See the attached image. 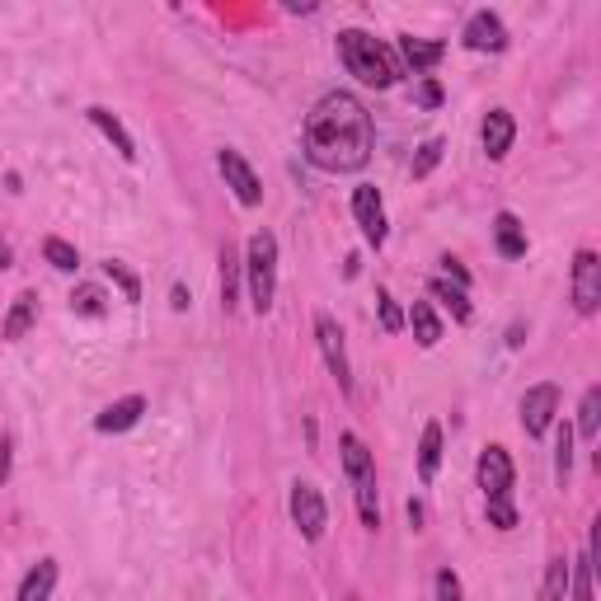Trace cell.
Wrapping results in <instances>:
<instances>
[{
    "label": "cell",
    "instance_id": "6",
    "mask_svg": "<svg viewBox=\"0 0 601 601\" xmlns=\"http://www.w3.org/2000/svg\"><path fill=\"white\" fill-rule=\"evenodd\" d=\"M573 306L578 315H597L601 306V259L592 249H578L573 259Z\"/></svg>",
    "mask_w": 601,
    "mask_h": 601
},
{
    "label": "cell",
    "instance_id": "8",
    "mask_svg": "<svg viewBox=\"0 0 601 601\" xmlns=\"http://www.w3.org/2000/svg\"><path fill=\"white\" fill-rule=\"evenodd\" d=\"M216 165H221V174H226V188L240 198V207H259V202H263V184H259V174L249 170L245 155H240V151H221V155H216Z\"/></svg>",
    "mask_w": 601,
    "mask_h": 601
},
{
    "label": "cell",
    "instance_id": "26",
    "mask_svg": "<svg viewBox=\"0 0 601 601\" xmlns=\"http://www.w3.org/2000/svg\"><path fill=\"white\" fill-rule=\"evenodd\" d=\"M428 292H432V296H442V301L451 306V315H456V320H470V301H465V287H456V282H447V278H432V282H428Z\"/></svg>",
    "mask_w": 601,
    "mask_h": 601
},
{
    "label": "cell",
    "instance_id": "12",
    "mask_svg": "<svg viewBox=\"0 0 601 601\" xmlns=\"http://www.w3.org/2000/svg\"><path fill=\"white\" fill-rule=\"evenodd\" d=\"M484 151H489V160H503V155L512 151V137H517V123H512L508 108H494L489 118H484Z\"/></svg>",
    "mask_w": 601,
    "mask_h": 601
},
{
    "label": "cell",
    "instance_id": "18",
    "mask_svg": "<svg viewBox=\"0 0 601 601\" xmlns=\"http://www.w3.org/2000/svg\"><path fill=\"white\" fill-rule=\"evenodd\" d=\"M240 273H245V259L235 254V245H221V306L235 310L240 301Z\"/></svg>",
    "mask_w": 601,
    "mask_h": 601
},
{
    "label": "cell",
    "instance_id": "15",
    "mask_svg": "<svg viewBox=\"0 0 601 601\" xmlns=\"http://www.w3.org/2000/svg\"><path fill=\"white\" fill-rule=\"evenodd\" d=\"M33 320H38V296L33 292H19L15 296V306H10V315H5V324H0V334L10 343H19L24 334L33 329Z\"/></svg>",
    "mask_w": 601,
    "mask_h": 601
},
{
    "label": "cell",
    "instance_id": "21",
    "mask_svg": "<svg viewBox=\"0 0 601 601\" xmlns=\"http://www.w3.org/2000/svg\"><path fill=\"white\" fill-rule=\"evenodd\" d=\"M437 465H442V423H428L423 442H418V475H423V484L437 475Z\"/></svg>",
    "mask_w": 601,
    "mask_h": 601
},
{
    "label": "cell",
    "instance_id": "37",
    "mask_svg": "<svg viewBox=\"0 0 601 601\" xmlns=\"http://www.w3.org/2000/svg\"><path fill=\"white\" fill-rule=\"evenodd\" d=\"M10 475V437H0V484Z\"/></svg>",
    "mask_w": 601,
    "mask_h": 601
},
{
    "label": "cell",
    "instance_id": "35",
    "mask_svg": "<svg viewBox=\"0 0 601 601\" xmlns=\"http://www.w3.org/2000/svg\"><path fill=\"white\" fill-rule=\"evenodd\" d=\"M418 104L437 108V104H442V85H437V80H423V85H418Z\"/></svg>",
    "mask_w": 601,
    "mask_h": 601
},
{
    "label": "cell",
    "instance_id": "17",
    "mask_svg": "<svg viewBox=\"0 0 601 601\" xmlns=\"http://www.w3.org/2000/svg\"><path fill=\"white\" fill-rule=\"evenodd\" d=\"M494 240H498V254H503V259H522V254H526V231H522V221H517L512 212H498Z\"/></svg>",
    "mask_w": 601,
    "mask_h": 601
},
{
    "label": "cell",
    "instance_id": "32",
    "mask_svg": "<svg viewBox=\"0 0 601 601\" xmlns=\"http://www.w3.org/2000/svg\"><path fill=\"white\" fill-rule=\"evenodd\" d=\"M489 522H494L498 531H512V526H517V508H512V494L489 498Z\"/></svg>",
    "mask_w": 601,
    "mask_h": 601
},
{
    "label": "cell",
    "instance_id": "20",
    "mask_svg": "<svg viewBox=\"0 0 601 601\" xmlns=\"http://www.w3.org/2000/svg\"><path fill=\"white\" fill-rule=\"evenodd\" d=\"M400 52H404V62L414 66V71H432V66L447 57V47L432 43V38H400Z\"/></svg>",
    "mask_w": 601,
    "mask_h": 601
},
{
    "label": "cell",
    "instance_id": "28",
    "mask_svg": "<svg viewBox=\"0 0 601 601\" xmlns=\"http://www.w3.org/2000/svg\"><path fill=\"white\" fill-rule=\"evenodd\" d=\"M597 428H601V390L592 386L583 395V409H578V432L592 442V437H597Z\"/></svg>",
    "mask_w": 601,
    "mask_h": 601
},
{
    "label": "cell",
    "instance_id": "4",
    "mask_svg": "<svg viewBox=\"0 0 601 601\" xmlns=\"http://www.w3.org/2000/svg\"><path fill=\"white\" fill-rule=\"evenodd\" d=\"M292 522L296 531L306 540H320L324 526H329V508H324V498L315 484H306V479H296L292 484Z\"/></svg>",
    "mask_w": 601,
    "mask_h": 601
},
{
    "label": "cell",
    "instance_id": "3",
    "mask_svg": "<svg viewBox=\"0 0 601 601\" xmlns=\"http://www.w3.org/2000/svg\"><path fill=\"white\" fill-rule=\"evenodd\" d=\"M245 278H249V306L259 310V315H268V310H273V292H278V240L268 231L249 235Z\"/></svg>",
    "mask_w": 601,
    "mask_h": 601
},
{
    "label": "cell",
    "instance_id": "7",
    "mask_svg": "<svg viewBox=\"0 0 601 601\" xmlns=\"http://www.w3.org/2000/svg\"><path fill=\"white\" fill-rule=\"evenodd\" d=\"M555 409H559V386L540 381V386L526 390V395H522V428H526V437H545L550 423H555Z\"/></svg>",
    "mask_w": 601,
    "mask_h": 601
},
{
    "label": "cell",
    "instance_id": "9",
    "mask_svg": "<svg viewBox=\"0 0 601 601\" xmlns=\"http://www.w3.org/2000/svg\"><path fill=\"white\" fill-rule=\"evenodd\" d=\"M353 216H357V226H362V235H367L371 245L376 249L386 245V207H381V193L371 184L353 188Z\"/></svg>",
    "mask_w": 601,
    "mask_h": 601
},
{
    "label": "cell",
    "instance_id": "24",
    "mask_svg": "<svg viewBox=\"0 0 601 601\" xmlns=\"http://www.w3.org/2000/svg\"><path fill=\"white\" fill-rule=\"evenodd\" d=\"M442 151H447V141H442V137H428L423 146H418V155H414V165H409V174H414V179H428V174L437 170V165H442Z\"/></svg>",
    "mask_w": 601,
    "mask_h": 601
},
{
    "label": "cell",
    "instance_id": "1",
    "mask_svg": "<svg viewBox=\"0 0 601 601\" xmlns=\"http://www.w3.org/2000/svg\"><path fill=\"white\" fill-rule=\"evenodd\" d=\"M376 123L348 90H329L306 118V160L324 174H353L371 160Z\"/></svg>",
    "mask_w": 601,
    "mask_h": 601
},
{
    "label": "cell",
    "instance_id": "13",
    "mask_svg": "<svg viewBox=\"0 0 601 601\" xmlns=\"http://www.w3.org/2000/svg\"><path fill=\"white\" fill-rule=\"evenodd\" d=\"M141 414H146V400L141 395H127V400H113L104 409V414L94 418V428L99 432H127V428H137Z\"/></svg>",
    "mask_w": 601,
    "mask_h": 601
},
{
    "label": "cell",
    "instance_id": "39",
    "mask_svg": "<svg viewBox=\"0 0 601 601\" xmlns=\"http://www.w3.org/2000/svg\"><path fill=\"white\" fill-rule=\"evenodd\" d=\"M522 339H526V329H522V324H512V329H508V348H522Z\"/></svg>",
    "mask_w": 601,
    "mask_h": 601
},
{
    "label": "cell",
    "instance_id": "16",
    "mask_svg": "<svg viewBox=\"0 0 601 601\" xmlns=\"http://www.w3.org/2000/svg\"><path fill=\"white\" fill-rule=\"evenodd\" d=\"M85 118H90L94 127H99V132H104L108 141H113V151L123 155V160H137V146H132V137H127V127L118 123V118H113V113H108V108H85Z\"/></svg>",
    "mask_w": 601,
    "mask_h": 601
},
{
    "label": "cell",
    "instance_id": "30",
    "mask_svg": "<svg viewBox=\"0 0 601 601\" xmlns=\"http://www.w3.org/2000/svg\"><path fill=\"white\" fill-rule=\"evenodd\" d=\"M569 470H573V428L564 423V428H559V442H555V475H559V484H569Z\"/></svg>",
    "mask_w": 601,
    "mask_h": 601
},
{
    "label": "cell",
    "instance_id": "36",
    "mask_svg": "<svg viewBox=\"0 0 601 601\" xmlns=\"http://www.w3.org/2000/svg\"><path fill=\"white\" fill-rule=\"evenodd\" d=\"M442 268H447V278L456 282V287H470V273L461 268V259H451V254H447V259H442Z\"/></svg>",
    "mask_w": 601,
    "mask_h": 601
},
{
    "label": "cell",
    "instance_id": "11",
    "mask_svg": "<svg viewBox=\"0 0 601 601\" xmlns=\"http://www.w3.org/2000/svg\"><path fill=\"white\" fill-rule=\"evenodd\" d=\"M461 38H465L470 52H503V47H508V29H503V19L489 15V10L470 15V24H465Z\"/></svg>",
    "mask_w": 601,
    "mask_h": 601
},
{
    "label": "cell",
    "instance_id": "29",
    "mask_svg": "<svg viewBox=\"0 0 601 601\" xmlns=\"http://www.w3.org/2000/svg\"><path fill=\"white\" fill-rule=\"evenodd\" d=\"M104 301H108V296L99 292V287H80V292L71 296V310L85 315V320H99V315H104Z\"/></svg>",
    "mask_w": 601,
    "mask_h": 601
},
{
    "label": "cell",
    "instance_id": "25",
    "mask_svg": "<svg viewBox=\"0 0 601 601\" xmlns=\"http://www.w3.org/2000/svg\"><path fill=\"white\" fill-rule=\"evenodd\" d=\"M592 569H597V555H592V550H583V559L569 569L573 601H592Z\"/></svg>",
    "mask_w": 601,
    "mask_h": 601
},
{
    "label": "cell",
    "instance_id": "38",
    "mask_svg": "<svg viewBox=\"0 0 601 601\" xmlns=\"http://www.w3.org/2000/svg\"><path fill=\"white\" fill-rule=\"evenodd\" d=\"M170 306L174 310H188V292H184V287H174V292H170Z\"/></svg>",
    "mask_w": 601,
    "mask_h": 601
},
{
    "label": "cell",
    "instance_id": "40",
    "mask_svg": "<svg viewBox=\"0 0 601 601\" xmlns=\"http://www.w3.org/2000/svg\"><path fill=\"white\" fill-rule=\"evenodd\" d=\"M0 268H10V249L0 245Z\"/></svg>",
    "mask_w": 601,
    "mask_h": 601
},
{
    "label": "cell",
    "instance_id": "10",
    "mask_svg": "<svg viewBox=\"0 0 601 601\" xmlns=\"http://www.w3.org/2000/svg\"><path fill=\"white\" fill-rule=\"evenodd\" d=\"M479 489L484 498H498V494H512V456L503 447H489L479 456Z\"/></svg>",
    "mask_w": 601,
    "mask_h": 601
},
{
    "label": "cell",
    "instance_id": "5",
    "mask_svg": "<svg viewBox=\"0 0 601 601\" xmlns=\"http://www.w3.org/2000/svg\"><path fill=\"white\" fill-rule=\"evenodd\" d=\"M315 343H320L324 362H329V376L339 381V390L348 395L353 390V371H348V353H343V329L334 324V315H315Z\"/></svg>",
    "mask_w": 601,
    "mask_h": 601
},
{
    "label": "cell",
    "instance_id": "23",
    "mask_svg": "<svg viewBox=\"0 0 601 601\" xmlns=\"http://www.w3.org/2000/svg\"><path fill=\"white\" fill-rule=\"evenodd\" d=\"M357 512H362V522L376 531L381 526V498H376V475L357 479Z\"/></svg>",
    "mask_w": 601,
    "mask_h": 601
},
{
    "label": "cell",
    "instance_id": "27",
    "mask_svg": "<svg viewBox=\"0 0 601 601\" xmlns=\"http://www.w3.org/2000/svg\"><path fill=\"white\" fill-rule=\"evenodd\" d=\"M43 259L52 263L57 273H76V268H80V254H76V245H66V240H57V235H52V240H47V245H43Z\"/></svg>",
    "mask_w": 601,
    "mask_h": 601
},
{
    "label": "cell",
    "instance_id": "2",
    "mask_svg": "<svg viewBox=\"0 0 601 601\" xmlns=\"http://www.w3.org/2000/svg\"><path fill=\"white\" fill-rule=\"evenodd\" d=\"M339 57H343V66H348V76H357L362 85H376V90H390V85L404 76L395 47H386L381 38H371V33H362V29L339 33Z\"/></svg>",
    "mask_w": 601,
    "mask_h": 601
},
{
    "label": "cell",
    "instance_id": "33",
    "mask_svg": "<svg viewBox=\"0 0 601 601\" xmlns=\"http://www.w3.org/2000/svg\"><path fill=\"white\" fill-rule=\"evenodd\" d=\"M437 601H465L461 578H456L451 569H437Z\"/></svg>",
    "mask_w": 601,
    "mask_h": 601
},
{
    "label": "cell",
    "instance_id": "22",
    "mask_svg": "<svg viewBox=\"0 0 601 601\" xmlns=\"http://www.w3.org/2000/svg\"><path fill=\"white\" fill-rule=\"evenodd\" d=\"M339 447H343V470H348L353 479L376 475V465H371V451L362 447V437H353V432H343V437H339Z\"/></svg>",
    "mask_w": 601,
    "mask_h": 601
},
{
    "label": "cell",
    "instance_id": "34",
    "mask_svg": "<svg viewBox=\"0 0 601 601\" xmlns=\"http://www.w3.org/2000/svg\"><path fill=\"white\" fill-rule=\"evenodd\" d=\"M376 301H381V324H386L390 334H395V329H400V324H404V315H400V306H395V301H390V296H386V292L376 296Z\"/></svg>",
    "mask_w": 601,
    "mask_h": 601
},
{
    "label": "cell",
    "instance_id": "14",
    "mask_svg": "<svg viewBox=\"0 0 601 601\" xmlns=\"http://www.w3.org/2000/svg\"><path fill=\"white\" fill-rule=\"evenodd\" d=\"M52 587H57V559H38V564L24 573L15 601H52Z\"/></svg>",
    "mask_w": 601,
    "mask_h": 601
},
{
    "label": "cell",
    "instance_id": "19",
    "mask_svg": "<svg viewBox=\"0 0 601 601\" xmlns=\"http://www.w3.org/2000/svg\"><path fill=\"white\" fill-rule=\"evenodd\" d=\"M409 324H414V339L423 343V348H437V343H442V320H437L432 301H414V306H409Z\"/></svg>",
    "mask_w": 601,
    "mask_h": 601
},
{
    "label": "cell",
    "instance_id": "31",
    "mask_svg": "<svg viewBox=\"0 0 601 601\" xmlns=\"http://www.w3.org/2000/svg\"><path fill=\"white\" fill-rule=\"evenodd\" d=\"M104 273L113 282H118V287H123V296L127 301H141V282H137V273H127V263H118V259H108L104 263Z\"/></svg>",
    "mask_w": 601,
    "mask_h": 601
}]
</instances>
